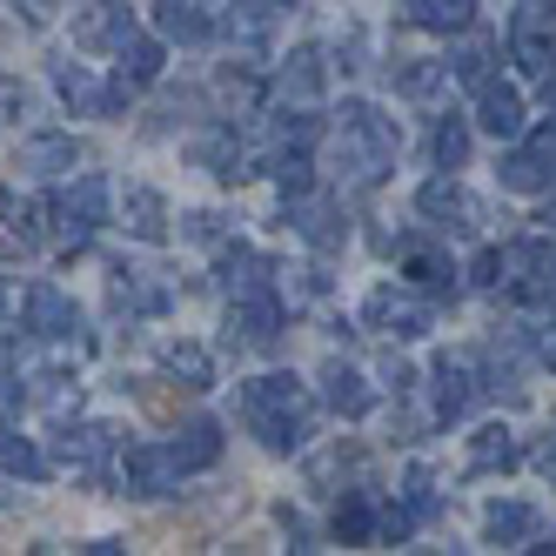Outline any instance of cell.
<instances>
[{
    "mask_svg": "<svg viewBox=\"0 0 556 556\" xmlns=\"http://www.w3.org/2000/svg\"><path fill=\"white\" fill-rule=\"evenodd\" d=\"M242 416L262 435V450H275V456L302 450L308 435H315V403H308V389L289 369H268V376L242 382Z\"/></svg>",
    "mask_w": 556,
    "mask_h": 556,
    "instance_id": "6da1fadb",
    "label": "cell"
},
{
    "mask_svg": "<svg viewBox=\"0 0 556 556\" xmlns=\"http://www.w3.org/2000/svg\"><path fill=\"white\" fill-rule=\"evenodd\" d=\"M395 148H403V135H395V122L382 108H369V101H342L336 108V168H342L349 188L389 181Z\"/></svg>",
    "mask_w": 556,
    "mask_h": 556,
    "instance_id": "7a4b0ae2",
    "label": "cell"
},
{
    "mask_svg": "<svg viewBox=\"0 0 556 556\" xmlns=\"http://www.w3.org/2000/svg\"><path fill=\"white\" fill-rule=\"evenodd\" d=\"M27 336H41L61 363H81V355H94V336L81 329V308H74L54 282H34V289H27Z\"/></svg>",
    "mask_w": 556,
    "mask_h": 556,
    "instance_id": "3957f363",
    "label": "cell"
},
{
    "mask_svg": "<svg viewBox=\"0 0 556 556\" xmlns=\"http://www.w3.org/2000/svg\"><path fill=\"white\" fill-rule=\"evenodd\" d=\"M108 208H114L108 175H81V181H67L48 202V222H54V235H61L67 249H81V242H94V228L108 222Z\"/></svg>",
    "mask_w": 556,
    "mask_h": 556,
    "instance_id": "277c9868",
    "label": "cell"
},
{
    "mask_svg": "<svg viewBox=\"0 0 556 556\" xmlns=\"http://www.w3.org/2000/svg\"><path fill=\"white\" fill-rule=\"evenodd\" d=\"M363 323L382 329V336H395V342H416V336L435 329V308H429V295H422L416 282H409V289L382 282V289H369V302H363Z\"/></svg>",
    "mask_w": 556,
    "mask_h": 556,
    "instance_id": "5b68a950",
    "label": "cell"
},
{
    "mask_svg": "<svg viewBox=\"0 0 556 556\" xmlns=\"http://www.w3.org/2000/svg\"><path fill=\"white\" fill-rule=\"evenodd\" d=\"M509 61L523 74L556 67V0H523V8L509 14Z\"/></svg>",
    "mask_w": 556,
    "mask_h": 556,
    "instance_id": "8992f818",
    "label": "cell"
},
{
    "mask_svg": "<svg viewBox=\"0 0 556 556\" xmlns=\"http://www.w3.org/2000/svg\"><path fill=\"white\" fill-rule=\"evenodd\" d=\"M496 175H503L509 194H549L556 188V122L543 135H516Z\"/></svg>",
    "mask_w": 556,
    "mask_h": 556,
    "instance_id": "52a82bcc",
    "label": "cell"
},
{
    "mask_svg": "<svg viewBox=\"0 0 556 556\" xmlns=\"http://www.w3.org/2000/svg\"><path fill=\"white\" fill-rule=\"evenodd\" d=\"M228 349H275V336H282V295L275 289H242L228 295Z\"/></svg>",
    "mask_w": 556,
    "mask_h": 556,
    "instance_id": "ba28073f",
    "label": "cell"
},
{
    "mask_svg": "<svg viewBox=\"0 0 556 556\" xmlns=\"http://www.w3.org/2000/svg\"><path fill=\"white\" fill-rule=\"evenodd\" d=\"M416 215H422L429 228H443V235H476V228H483V202H476L456 175L422 181V188H416Z\"/></svg>",
    "mask_w": 556,
    "mask_h": 556,
    "instance_id": "9c48e42d",
    "label": "cell"
},
{
    "mask_svg": "<svg viewBox=\"0 0 556 556\" xmlns=\"http://www.w3.org/2000/svg\"><path fill=\"white\" fill-rule=\"evenodd\" d=\"M188 483V469H181V456L168 450V443H135L128 456H122V490L128 496H168V490H181Z\"/></svg>",
    "mask_w": 556,
    "mask_h": 556,
    "instance_id": "30bf717a",
    "label": "cell"
},
{
    "mask_svg": "<svg viewBox=\"0 0 556 556\" xmlns=\"http://www.w3.org/2000/svg\"><path fill=\"white\" fill-rule=\"evenodd\" d=\"M154 27H162V41L202 48L222 34V0H154Z\"/></svg>",
    "mask_w": 556,
    "mask_h": 556,
    "instance_id": "8fae6325",
    "label": "cell"
},
{
    "mask_svg": "<svg viewBox=\"0 0 556 556\" xmlns=\"http://www.w3.org/2000/svg\"><path fill=\"white\" fill-rule=\"evenodd\" d=\"M429 395H435V422L469 416V403L483 395V382H476V363H469V355H443V363L429 369Z\"/></svg>",
    "mask_w": 556,
    "mask_h": 556,
    "instance_id": "7c38bea8",
    "label": "cell"
},
{
    "mask_svg": "<svg viewBox=\"0 0 556 556\" xmlns=\"http://www.w3.org/2000/svg\"><path fill=\"white\" fill-rule=\"evenodd\" d=\"M476 122H483V135H496V141H516L530 128V108H523V94H516L509 81L490 74V81L476 88Z\"/></svg>",
    "mask_w": 556,
    "mask_h": 556,
    "instance_id": "4fadbf2b",
    "label": "cell"
},
{
    "mask_svg": "<svg viewBox=\"0 0 556 556\" xmlns=\"http://www.w3.org/2000/svg\"><path fill=\"white\" fill-rule=\"evenodd\" d=\"M323 409L342 416V422H363V416L376 409L369 376H363V369H349V363H329V369H323Z\"/></svg>",
    "mask_w": 556,
    "mask_h": 556,
    "instance_id": "5bb4252c",
    "label": "cell"
},
{
    "mask_svg": "<svg viewBox=\"0 0 556 556\" xmlns=\"http://www.w3.org/2000/svg\"><path fill=\"white\" fill-rule=\"evenodd\" d=\"M14 168L54 181V175H74V168H81V148H74V135H27L21 154H14Z\"/></svg>",
    "mask_w": 556,
    "mask_h": 556,
    "instance_id": "9a60e30c",
    "label": "cell"
},
{
    "mask_svg": "<svg viewBox=\"0 0 556 556\" xmlns=\"http://www.w3.org/2000/svg\"><path fill=\"white\" fill-rule=\"evenodd\" d=\"M516 463H523V443L509 422H483L469 435V476H509Z\"/></svg>",
    "mask_w": 556,
    "mask_h": 556,
    "instance_id": "2e32d148",
    "label": "cell"
},
{
    "mask_svg": "<svg viewBox=\"0 0 556 556\" xmlns=\"http://www.w3.org/2000/svg\"><path fill=\"white\" fill-rule=\"evenodd\" d=\"M168 450L181 456V469H188V476L215 469V463H222V422H215V416H194V422H181V429L168 435Z\"/></svg>",
    "mask_w": 556,
    "mask_h": 556,
    "instance_id": "e0dca14e",
    "label": "cell"
},
{
    "mask_svg": "<svg viewBox=\"0 0 556 556\" xmlns=\"http://www.w3.org/2000/svg\"><path fill=\"white\" fill-rule=\"evenodd\" d=\"M128 34H135V21H128V8H114V0H94V8L74 21V41H81V48H108V54H122Z\"/></svg>",
    "mask_w": 556,
    "mask_h": 556,
    "instance_id": "ac0fdd59",
    "label": "cell"
},
{
    "mask_svg": "<svg viewBox=\"0 0 556 556\" xmlns=\"http://www.w3.org/2000/svg\"><path fill=\"white\" fill-rule=\"evenodd\" d=\"M194 154H202V168H208L215 181H249V175H255V162H249V141L235 135V128H208Z\"/></svg>",
    "mask_w": 556,
    "mask_h": 556,
    "instance_id": "d6986e66",
    "label": "cell"
},
{
    "mask_svg": "<svg viewBox=\"0 0 556 556\" xmlns=\"http://www.w3.org/2000/svg\"><path fill=\"white\" fill-rule=\"evenodd\" d=\"M268 275H275V262H268L262 249H249V242H235V249H222V255H215V282H222L228 295H242V289H268Z\"/></svg>",
    "mask_w": 556,
    "mask_h": 556,
    "instance_id": "ffe728a7",
    "label": "cell"
},
{
    "mask_svg": "<svg viewBox=\"0 0 556 556\" xmlns=\"http://www.w3.org/2000/svg\"><path fill=\"white\" fill-rule=\"evenodd\" d=\"M114 422H74L67 435H61V463H74V469H108L114 463Z\"/></svg>",
    "mask_w": 556,
    "mask_h": 556,
    "instance_id": "44dd1931",
    "label": "cell"
},
{
    "mask_svg": "<svg viewBox=\"0 0 556 556\" xmlns=\"http://www.w3.org/2000/svg\"><path fill=\"white\" fill-rule=\"evenodd\" d=\"M108 302L122 308V315H162V308H168V289L148 282L141 268H114V275H108Z\"/></svg>",
    "mask_w": 556,
    "mask_h": 556,
    "instance_id": "7402d4cb",
    "label": "cell"
},
{
    "mask_svg": "<svg viewBox=\"0 0 556 556\" xmlns=\"http://www.w3.org/2000/svg\"><path fill=\"white\" fill-rule=\"evenodd\" d=\"M122 228L135 242H168V202L154 188H128L122 194Z\"/></svg>",
    "mask_w": 556,
    "mask_h": 556,
    "instance_id": "603a6c76",
    "label": "cell"
},
{
    "mask_svg": "<svg viewBox=\"0 0 556 556\" xmlns=\"http://www.w3.org/2000/svg\"><path fill=\"white\" fill-rule=\"evenodd\" d=\"M54 94H61L74 114H101V122H108V81H94L81 61H61V67H54Z\"/></svg>",
    "mask_w": 556,
    "mask_h": 556,
    "instance_id": "cb8c5ba5",
    "label": "cell"
},
{
    "mask_svg": "<svg viewBox=\"0 0 556 556\" xmlns=\"http://www.w3.org/2000/svg\"><path fill=\"white\" fill-rule=\"evenodd\" d=\"M403 275H409V282L422 289V295H463V282H456V262L443 255V249H409L403 255Z\"/></svg>",
    "mask_w": 556,
    "mask_h": 556,
    "instance_id": "d4e9b609",
    "label": "cell"
},
{
    "mask_svg": "<svg viewBox=\"0 0 556 556\" xmlns=\"http://www.w3.org/2000/svg\"><path fill=\"white\" fill-rule=\"evenodd\" d=\"M450 81H456L450 61H403V67H395V94H403V101H422V108L443 101Z\"/></svg>",
    "mask_w": 556,
    "mask_h": 556,
    "instance_id": "484cf974",
    "label": "cell"
},
{
    "mask_svg": "<svg viewBox=\"0 0 556 556\" xmlns=\"http://www.w3.org/2000/svg\"><path fill=\"white\" fill-rule=\"evenodd\" d=\"M403 14L422 34H469L476 27V0H403Z\"/></svg>",
    "mask_w": 556,
    "mask_h": 556,
    "instance_id": "4316f807",
    "label": "cell"
},
{
    "mask_svg": "<svg viewBox=\"0 0 556 556\" xmlns=\"http://www.w3.org/2000/svg\"><path fill=\"white\" fill-rule=\"evenodd\" d=\"M376 496L369 490H349L342 503H336V516H329V530H336V543H376Z\"/></svg>",
    "mask_w": 556,
    "mask_h": 556,
    "instance_id": "83f0119b",
    "label": "cell"
},
{
    "mask_svg": "<svg viewBox=\"0 0 556 556\" xmlns=\"http://www.w3.org/2000/svg\"><path fill=\"white\" fill-rule=\"evenodd\" d=\"M282 94H295V101H315L323 94V81H329V61H323V48H295L289 61H282Z\"/></svg>",
    "mask_w": 556,
    "mask_h": 556,
    "instance_id": "f1b7e54d",
    "label": "cell"
},
{
    "mask_svg": "<svg viewBox=\"0 0 556 556\" xmlns=\"http://www.w3.org/2000/svg\"><path fill=\"white\" fill-rule=\"evenodd\" d=\"M289 222H295V235H302L308 249H336V242H342V215H336V208H323L315 194L289 202Z\"/></svg>",
    "mask_w": 556,
    "mask_h": 556,
    "instance_id": "f546056e",
    "label": "cell"
},
{
    "mask_svg": "<svg viewBox=\"0 0 556 556\" xmlns=\"http://www.w3.org/2000/svg\"><path fill=\"white\" fill-rule=\"evenodd\" d=\"M0 469L21 476V483H41V476H48V456L34 450V443H27V435H21L8 416H0Z\"/></svg>",
    "mask_w": 556,
    "mask_h": 556,
    "instance_id": "4dcf8cb0",
    "label": "cell"
},
{
    "mask_svg": "<svg viewBox=\"0 0 556 556\" xmlns=\"http://www.w3.org/2000/svg\"><path fill=\"white\" fill-rule=\"evenodd\" d=\"M483 536L490 543H536V509L530 503H490V516H483Z\"/></svg>",
    "mask_w": 556,
    "mask_h": 556,
    "instance_id": "1f68e13d",
    "label": "cell"
},
{
    "mask_svg": "<svg viewBox=\"0 0 556 556\" xmlns=\"http://www.w3.org/2000/svg\"><path fill=\"white\" fill-rule=\"evenodd\" d=\"M27 403H34V409H48L54 422H67V409L81 403V382H67L61 369H41V376H27Z\"/></svg>",
    "mask_w": 556,
    "mask_h": 556,
    "instance_id": "d6a6232c",
    "label": "cell"
},
{
    "mask_svg": "<svg viewBox=\"0 0 556 556\" xmlns=\"http://www.w3.org/2000/svg\"><path fill=\"white\" fill-rule=\"evenodd\" d=\"M162 369H168L181 389H208V382H215V363H208L202 342H168V349H162Z\"/></svg>",
    "mask_w": 556,
    "mask_h": 556,
    "instance_id": "836d02e7",
    "label": "cell"
},
{
    "mask_svg": "<svg viewBox=\"0 0 556 556\" xmlns=\"http://www.w3.org/2000/svg\"><path fill=\"white\" fill-rule=\"evenodd\" d=\"M429 154H435V168H443V175L469 168V122H463V114H443V122H435Z\"/></svg>",
    "mask_w": 556,
    "mask_h": 556,
    "instance_id": "e575fe53",
    "label": "cell"
},
{
    "mask_svg": "<svg viewBox=\"0 0 556 556\" xmlns=\"http://www.w3.org/2000/svg\"><path fill=\"white\" fill-rule=\"evenodd\" d=\"M268 175H275V188H282V202H302V194H315V168H308L302 148H282V154L268 162Z\"/></svg>",
    "mask_w": 556,
    "mask_h": 556,
    "instance_id": "d590c367",
    "label": "cell"
},
{
    "mask_svg": "<svg viewBox=\"0 0 556 556\" xmlns=\"http://www.w3.org/2000/svg\"><path fill=\"white\" fill-rule=\"evenodd\" d=\"M122 74H128L135 88L162 81V41H148V34H128V48H122Z\"/></svg>",
    "mask_w": 556,
    "mask_h": 556,
    "instance_id": "8d00e7d4",
    "label": "cell"
},
{
    "mask_svg": "<svg viewBox=\"0 0 556 556\" xmlns=\"http://www.w3.org/2000/svg\"><path fill=\"white\" fill-rule=\"evenodd\" d=\"M403 509L416 516V523H429V516H435V476H429V463H409V476H403Z\"/></svg>",
    "mask_w": 556,
    "mask_h": 556,
    "instance_id": "74e56055",
    "label": "cell"
},
{
    "mask_svg": "<svg viewBox=\"0 0 556 556\" xmlns=\"http://www.w3.org/2000/svg\"><path fill=\"white\" fill-rule=\"evenodd\" d=\"M490 61H496L490 41H469L463 54H450V74H456V81H469V88H483L490 81Z\"/></svg>",
    "mask_w": 556,
    "mask_h": 556,
    "instance_id": "f35d334b",
    "label": "cell"
},
{
    "mask_svg": "<svg viewBox=\"0 0 556 556\" xmlns=\"http://www.w3.org/2000/svg\"><path fill=\"white\" fill-rule=\"evenodd\" d=\"M275 135H282V148H308L315 135H323V122H315L308 108H282L275 114Z\"/></svg>",
    "mask_w": 556,
    "mask_h": 556,
    "instance_id": "ab89813d",
    "label": "cell"
},
{
    "mask_svg": "<svg viewBox=\"0 0 556 556\" xmlns=\"http://www.w3.org/2000/svg\"><path fill=\"white\" fill-rule=\"evenodd\" d=\"M21 114H27V88L0 74V122H21Z\"/></svg>",
    "mask_w": 556,
    "mask_h": 556,
    "instance_id": "60d3db41",
    "label": "cell"
},
{
    "mask_svg": "<svg viewBox=\"0 0 556 556\" xmlns=\"http://www.w3.org/2000/svg\"><path fill=\"white\" fill-rule=\"evenodd\" d=\"M21 409H27V382H21V376H0V416L14 422Z\"/></svg>",
    "mask_w": 556,
    "mask_h": 556,
    "instance_id": "b9f144b4",
    "label": "cell"
},
{
    "mask_svg": "<svg viewBox=\"0 0 556 556\" xmlns=\"http://www.w3.org/2000/svg\"><path fill=\"white\" fill-rule=\"evenodd\" d=\"M536 469H543V483L556 490V435H543V450H536Z\"/></svg>",
    "mask_w": 556,
    "mask_h": 556,
    "instance_id": "7bdbcfd3",
    "label": "cell"
},
{
    "mask_svg": "<svg viewBox=\"0 0 556 556\" xmlns=\"http://www.w3.org/2000/svg\"><path fill=\"white\" fill-rule=\"evenodd\" d=\"M536 363H549V369H556V323H549V329H536Z\"/></svg>",
    "mask_w": 556,
    "mask_h": 556,
    "instance_id": "ee69618b",
    "label": "cell"
},
{
    "mask_svg": "<svg viewBox=\"0 0 556 556\" xmlns=\"http://www.w3.org/2000/svg\"><path fill=\"white\" fill-rule=\"evenodd\" d=\"M543 108H549V114H556V67H549V74H543Z\"/></svg>",
    "mask_w": 556,
    "mask_h": 556,
    "instance_id": "f6af8a7d",
    "label": "cell"
},
{
    "mask_svg": "<svg viewBox=\"0 0 556 556\" xmlns=\"http://www.w3.org/2000/svg\"><path fill=\"white\" fill-rule=\"evenodd\" d=\"M543 222H549V228H556V188H549V208H543Z\"/></svg>",
    "mask_w": 556,
    "mask_h": 556,
    "instance_id": "bcb514c9",
    "label": "cell"
},
{
    "mask_svg": "<svg viewBox=\"0 0 556 556\" xmlns=\"http://www.w3.org/2000/svg\"><path fill=\"white\" fill-rule=\"evenodd\" d=\"M530 549H556V536H543V530H536V543H530Z\"/></svg>",
    "mask_w": 556,
    "mask_h": 556,
    "instance_id": "7dc6e473",
    "label": "cell"
},
{
    "mask_svg": "<svg viewBox=\"0 0 556 556\" xmlns=\"http://www.w3.org/2000/svg\"><path fill=\"white\" fill-rule=\"evenodd\" d=\"M282 8H295V0H282Z\"/></svg>",
    "mask_w": 556,
    "mask_h": 556,
    "instance_id": "c3c4849f",
    "label": "cell"
}]
</instances>
